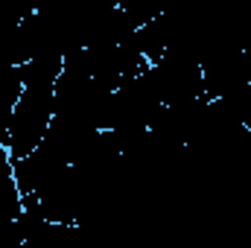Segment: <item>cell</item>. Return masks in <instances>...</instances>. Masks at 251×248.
I'll use <instances>...</instances> for the list:
<instances>
[{"label":"cell","mask_w":251,"mask_h":248,"mask_svg":"<svg viewBox=\"0 0 251 248\" xmlns=\"http://www.w3.org/2000/svg\"><path fill=\"white\" fill-rule=\"evenodd\" d=\"M53 91L56 85H24V97L18 99L15 111L3 123L9 134L6 149L12 158H24L44 143L47 128L53 123V111H56Z\"/></svg>","instance_id":"obj_1"},{"label":"cell","mask_w":251,"mask_h":248,"mask_svg":"<svg viewBox=\"0 0 251 248\" xmlns=\"http://www.w3.org/2000/svg\"><path fill=\"white\" fill-rule=\"evenodd\" d=\"M24 97V70L21 64H0V123L9 120L18 99Z\"/></svg>","instance_id":"obj_2"}]
</instances>
